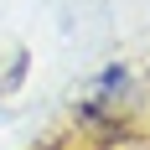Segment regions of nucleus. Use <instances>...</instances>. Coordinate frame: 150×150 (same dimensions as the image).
<instances>
[{
	"instance_id": "obj_1",
	"label": "nucleus",
	"mask_w": 150,
	"mask_h": 150,
	"mask_svg": "<svg viewBox=\"0 0 150 150\" xmlns=\"http://www.w3.org/2000/svg\"><path fill=\"white\" fill-rule=\"evenodd\" d=\"M104 150H150V140H135V135H124V140H109Z\"/></svg>"
}]
</instances>
